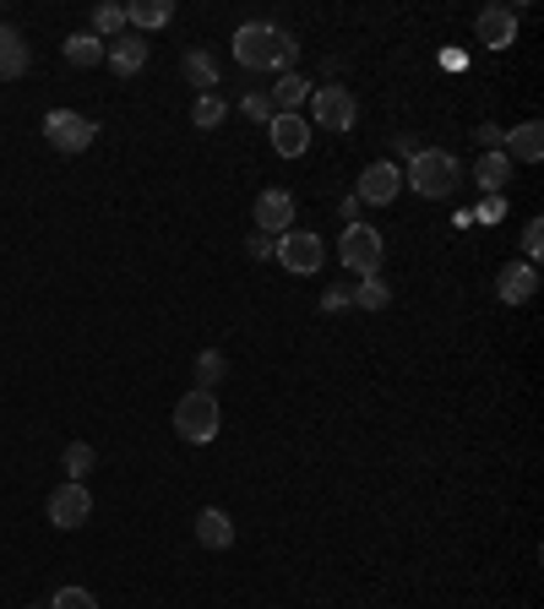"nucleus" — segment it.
Listing matches in <instances>:
<instances>
[{
    "label": "nucleus",
    "instance_id": "nucleus-1",
    "mask_svg": "<svg viewBox=\"0 0 544 609\" xmlns=\"http://www.w3.org/2000/svg\"><path fill=\"white\" fill-rule=\"evenodd\" d=\"M234 61L245 71H283L300 61V44L272 22H240L234 28Z\"/></svg>",
    "mask_w": 544,
    "mask_h": 609
},
{
    "label": "nucleus",
    "instance_id": "nucleus-2",
    "mask_svg": "<svg viewBox=\"0 0 544 609\" xmlns=\"http://www.w3.org/2000/svg\"><path fill=\"white\" fill-rule=\"evenodd\" d=\"M458 180H463V164H458L447 147H419V153L408 158V186H414L425 202L452 197V191H458Z\"/></svg>",
    "mask_w": 544,
    "mask_h": 609
},
{
    "label": "nucleus",
    "instance_id": "nucleus-3",
    "mask_svg": "<svg viewBox=\"0 0 544 609\" xmlns=\"http://www.w3.org/2000/svg\"><path fill=\"white\" fill-rule=\"evenodd\" d=\"M218 430H223V413H218V398L212 392H186L180 403H175V435L180 441H191V447H207V441H218Z\"/></svg>",
    "mask_w": 544,
    "mask_h": 609
},
{
    "label": "nucleus",
    "instance_id": "nucleus-4",
    "mask_svg": "<svg viewBox=\"0 0 544 609\" xmlns=\"http://www.w3.org/2000/svg\"><path fill=\"white\" fill-rule=\"evenodd\" d=\"M338 262L359 277H381V234L370 223H348L338 240Z\"/></svg>",
    "mask_w": 544,
    "mask_h": 609
},
{
    "label": "nucleus",
    "instance_id": "nucleus-5",
    "mask_svg": "<svg viewBox=\"0 0 544 609\" xmlns=\"http://www.w3.org/2000/svg\"><path fill=\"white\" fill-rule=\"evenodd\" d=\"M93 136H98V120H87V115H76V109H50V115H44V141H50L55 153H87Z\"/></svg>",
    "mask_w": 544,
    "mask_h": 609
},
{
    "label": "nucleus",
    "instance_id": "nucleus-6",
    "mask_svg": "<svg viewBox=\"0 0 544 609\" xmlns=\"http://www.w3.org/2000/svg\"><path fill=\"white\" fill-rule=\"evenodd\" d=\"M278 262L294 272V277H311V272L327 262V245L311 229H289V234H278Z\"/></svg>",
    "mask_w": 544,
    "mask_h": 609
},
{
    "label": "nucleus",
    "instance_id": "nucleus-7",
    "mask_svg": "<svg viewBox=\"0 0 544 609\" xmlns=\"http://www.w3.org/2000/svg\"><path fill=\"white\" fill-rule=\"evenodd\" d=\"M398 191H404V169L381 158V164H370V169L359 175V186H354V202H359V207H365V202H370V207H387L393 197H398Z\"/></svg>",
    "mask_w": 544,
    "mask_h": 609
},
{
    "label": "nucleus",
    "instance_id": "nucleus-8",
    "mask_svg": "<svg viewBox=\"0 0 544 609\" xmlns=\"http://www.w3.org/2000/svg\"><path fill=\"white\" fill-rule=\"evenodd\" d=\"M359 120V104L348 87H316V126L322 132H354Z\"/></svg>",
    "mask_w": 544,
    "mask_h": 609
},
{
    "label": "nucleus",
    "instance_id": "nucleus-9",
    "mask_svg": "<svg viewBox=\"0 0 544 609\" xmlns=\"http://www.w3.org/2000/svg\"><path fill=\"white\" fill-rule=\"evenodd\" d=\"M93 517V495H87V484H61V490H50V523L55 528H82Z\"/></svg>",
    "mask_w": 544,
    "mask_h": 609
},
{
    "label": "nucleus",
    "instance_id": "nucleus-10",
    "mask_svg": "<svg viewBox=\"0 0 544 609\" xmlns=\"http://www.w3.org/2000/svg\"><path fill=\"white\" fill-rule=\"evenodd\" d=\"M251 218H257V229L262 234H289L294 229V191H283V186H272V191H262L257 197V207H251Z\"/></svg>",
    "mask_w": 544,
    "mask_h": 609
},
{
    "label": "nucleus",
    "instance_id": "nucleus-11",
    "mask_svg": "<svg viewBox=\"0 0 544 609\" xmlns=\"http://www.w3.org/2000/svg\"><path fill=\"white\" fill-rule=\"evenodd\" d=\"M474 33L484 50H512L517 44V11L512 6H484L474 17Z\"/></svg>",
    "mask_w": 544,
    "mask_h": 609
},
{
    "label": "nucleus",
    "instance_id": "nucleus-12",
    "mask_svg": "<svg viewBox=\"0 0 544 609\" xmlns=\"http://www.w3.org/2000/svg\"><path fill=\"white\" fill-rule=\"evenodd\" d=\"M495 294H501V305H529L540 294V267L534 262H506L501 277H495Z\"/></svg>",
    "mask_w": 544,
    "mask_h": 609
},
{
    "label": "nucleus",
    "instance_id": "nucleus-13",
    "mask_svg": "<svg viewBox=\"0 0 544 609\" xmlns=\"http://www.w3.org/2000/svg\"><path fill=\"white\" fill-rule=\"evenodd\" d=\"M104 61L115 66V76H136V71H147V39H142V33H121V39H109V44H104Z\"/></svg>",
    "mask_w": 544,
    "mask_h": 609
},
{
    "label": "nucleus",
    "instance_id": "nucleus-14",
    "mask_svg": "<svg viewBox=\"0 0 544 609\" xmlns=\"http://www.w3.org/2000/svg\"><path fill=\"white\" fill-rule=\"evenodd\" d=\"M268 132H272V147H278L283 158H300V153L311 147V120H300V115H272Z\"/></svg>",
    "mask_w": 544,
    "mask_h": 609
},
{
    "label": "nucleus",
    "instance_id": "nucleus-15",
    "mask_svg": "<svg viewBox=\"0 0 544 609\" xmlns=\"http://www.w3.org/2000/svg\"><path fill=\"white\" fill-rule=\"evenodd\" d=\"M197 544L202 549H229L234 544V517L223 506H202L197 512Z\"/></svg>",
    "mask_w": 544,
    "mask_h": 609
},
{
    "label": "nucleus",
    "instance_id": "nucleus-16",
    "mask_svg": "<svg viewBox=\"0 0 544 609\" xmlns=\"http://www.w3.org/2000/svg\"><path fill=\"white\" fill-rule=\"evenodd\" d=\"M474 180H479V191H484V197H501V191H506V180H512V158H506L501 147H490V153L474 164Z\"/></svg>",
    "mask_w": 544,
    "mask_h": 609
},
{
    "label": "nucleus",
    "instance_id": "nucleus-17",
    "mask_svg": "<svg viewBox=\"0 0 544 609\" xmlns=\"http://www.w3.org/2000/svg\"><path fill=\"white\" fill-rule=\"evenodd\" d=\"M268 98H272V109H278V115H300V104L311 98V82H305L300 71H283V76L272 82Z\"/></svg>",
    "mask_w": 544,
    "mask_h": 609
},
{
    "label": "nucleus",
    "instance_id": "nucleus-18",
    "mask_svg": "<svg viewBox=\"0 0 544 609\" xmlns=\"http://www.w3.org/2000/svg\"><path fill=\"white\" fill-rule=\"evenodd\" d=\"M506 158H517V164H540L544 158V126L540 120H523L517 132H506Z\"/></svg>",
    "mask_w": 544,
    "mask_h": 609
},
{
    "label": "nucleus",
    "instance_id": "nucleus-19",
    "mask_svg": "<svg viewBox=\"0 0 544 609\" xmlns=\"http://www.w3.org/2000/svg\"><path fill=\"white\" fill-rule=\"evenodd\" d=\"M175 22V0H136L126 6V28L136 33H153V28H169Z\"/></svg>",
    "mask_w": 544,
    "mask_h": 609
},
{
    "label": "nucleus",
    "instance_id": "nucleus-20",
    "mask_svg": "<svg viewBox=\"0 0 544 609\" xmlns=\"http://www.w3.org/2000/svg\"><path fill=\"white\" fill-rule=\"evenodd\" d=\"M22 71H28V44H22L17 28L0 22V82H17Z\"/></svg>",
    "mask_w": 544,
    "mask_h": 609
},
{
    "label": "nucleus",
    "instance_id": "nucleus-21",
    "mask_svg": "<svg viewBox=\"0 0 544 609\" xmlns=\"http://www.w3.org/2000/svg\"><path fill=\"white\" fill-rule=\"evenodd\" d=\"M180 71H186V82H191V87H202V93H212V87H218V61H212L207 50H186Z\"/></svg>",
    "mask_w": 544,
    "mask_h": 609
},
{
    "label": "nucleus",
    "instance_id": "nucleus-22",
    "mask_svg": "<svg viewBox=\"0 0 544 609\" xmlns=\"http://www.w3.org/2000/svg\"><path fill=\"white\" fill-rule=\"evenodd\" d=\"M121 33H126V6H115V0H109V6H93V39L109 44V39H121Z\"/></svg>",
    "mask_w": 544,
    "mask_h": 609
},
{
    "label": "nucleus",
    "instance_id": "nucleus-23",
    "mask_svg": "<svg viewBox=\"0 0 544 609\" xmlns=\"http://www.w3.org/2000/svg\"><path fill=\"white\" fill-rule=\"evenodd\" d=\"M66 61L71 66H98V61H104V39H93V33H71Z\"/></svg>",
    "mask_w": 544,
    "mask_h": 609
},
{
    "label": "nucleus",
    "instance_id": "nucleus-24",
    "mask_svg": "<svg viewBox=\"0 0 544 609\" xmlns=\"http://www.w3.org/2000/svg\"><path fill=\"white\" fill-rule=\"evenodd\" d=\"M223 115H229V104H223L218 93H202V98H197V109H191V126H197V132H218V126H223Z\"/></svg>",
    "mask_w": 544,
    "mask_h": 609
},
{
    "label": "nucleus",
    "instance_id": "nucleus-25",
    "mask_svg": "<svg viewBox=\"0 0 544 609\" xmlns=\"http://www.w3.org/2000/svg\"><path fill=\"white\" fill-rule=\"evenodd\" d=\"M93 469H98V452H93L87 441H71V447H66V479H71V484H82Z\"/></svg>",
    "mask_w": 544,
    "mask_h": 609
},
{
    "label": "nucleus",
    "instance_id": "nucleus-26",
    "mask_svg": "<svg viewBox=\"0 0 544 609\" xmlns=\"http://www.w3.org/2000/svg\"><path fill=\"white\" fill-rule=\"evenodd\" d=\"M348 300H354V311H381L393 294H387L381 277H359V288H348Z\"/></svg>",
    "mask_w": 544,
    "mask_h": 609
},
{
    "label": "nucleus",
    "instance_id": "nucleus-27",
    "mask_svg": "<svg viewBox=\"0 0 544 609\" xmlns=\"http://www.w3.org/2000/svg\"><path fill=\"white\" fill-rule=\"evenodd\" d=\"M223 376H229V359H223L218 348H207L202 359H197V387H202V392H212Z\"/></svg>",
    "mask_w": 544,
    "mask_h": 609
},
{
    "label": "nucleus",
    "instance_id": "nucleus-28",
    "mask_svg": "<svg viewBox=\"0 0 544 609\" xmlns=\"http://www.w3.org/2000/svg\"><path fill=\"white\" fill-rule=\"evenodd\" d=\"M50 609H98V599H93L87 588H61V594L50 599Z\"/></svg>",
    "mask_w": 544,
    "mask_h": 609
},
{
    "label": "nucleus",
    "instance_id": "nucleus-29",
    "mask_svg": "<svg viewBox=\"0 0 544 609\" xmlns=\"http://www.w3.org/2000/svg\"><path fill=\"white\" fill-rule=\"evenodd\" d=\"M540 251H544V223L529 218V229H523V262H540Z\"/></svg>",
    "mask_w": 544,
    "mask_h": 609
},
{
    "label": "nucleus",
    "instance_id": "nucleus-30",
    "mask_svg": "<svg viewBox=\"0 0 544 609\" xmlns=\"http://www.w3.org/2000/svg\"><path fill=\"white\" fill-rule=\"evenodd\" d=\"M240 109H245V120H272V115H278L268 93H245V104H240Z\"/></svg>",
    "mask_w": 544,
    "mask_h": 609
},
{
    "label": "nucleus",
    "instance_id": "nucleus-31",
    "mask_svg": "<svg viewBox=\"0 0 544 609\" xmlns=\"http://www.w3.org/2000/svg\"><path fill=\"white\" fill-rule=\"evenodd\" d=\"M245 251H251V262H268V256H278V240H272V234H262V229H251Z\"/></svg>",
    "mask_w": 544,
    "mask_h": 609
},
{
    "label": "nucleus",
    "instance_id": "nucleus-32",
    "mask_svg": "<svg viewBox=\"0 0 544 609\" xmlns=\"http://www.w3.org/2000/svg\"><path fill=\"white\" fill-rule=\"evenodd\" d=\"M322 311H327V316H343V311H354L348 288H327V294H322Z\"/></svg>",
    "mask_w": 544,
    "mask_h": 609
},
{
    "label": "nucleus",
    "instance_id": "nucleus-33",
    "mask_svg": "<svg viewBox=\"0 0 544 609\" xmlns=\"http://www.w3.org/2000/svg\"><path fill=\"white\" fill-rule=\"evenodd\" d=\"M474 218H479V223H501V197H490V202L479 207Z\"/></svg>",
    "mask_w": 544,
    "mask_h": 609
},
{
    "label": "nucleus",
    "instance_id": "nucleus-34",
    "mask_svg": "<svg viewBox=\"0 0 544 609\" xmlns=\"http://www.w3.org/2000/svg\"><path fill=\"white\" fill-rule=\"evenodd\" d=\"M479 141H484V147H495V141H501V136H506V132H501V126H479Z\"/></svg>",
    "mask_w": 544,
    "mask_h": 609
},
{
    "label": "nucleus",
    "instance_id": "nucleus-35",
    "mask_svg": "<svg viewBox=\"0 0 544 609\" xmlns=\"http://www.w3.org/2000/svg\"><path fill=\"white\" fill-rule=\"evenodd\" d=\"M33 609H50V605H33Z\"/></svg>",
    "mask_w": 544,
    "mask_h": 609
}]
</instances>
